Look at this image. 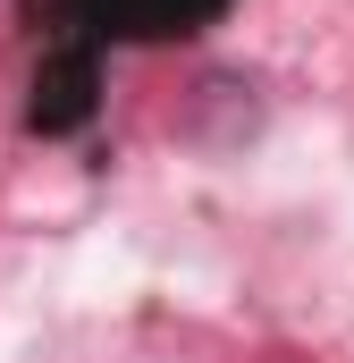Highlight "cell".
Returning <instances> with one entry per match:
<instances>
[{"label": "cell", "mask_w": 354, "mask_h": 363, "mask_svg": "<svg viewBox=\"0 0 354 363\" xmlns=\"http://www.w3.org/2000/svg\"><path fill=\"white\" fill-rule=\"evenodd\" d=\"M51 17V34L68 43H177V34H202L219 26L236 0H34Z\"/></svg>", "instance_id": "1"}, {"label": "cell", "mask_w": 354, "mask_h": 363, "mask_svg": "<svg viewBox=\"0 0 354 363\" xmlns=\"http://www.w3.org/2000/svg\"><path fill=\"white\" fill-rule=\"evenodd\" d=\"M93 110H101V51L51 34V51H42V68H34V101H25V118H34L42 135H76Z\"/></svg>", "instance_id": "2"}]
</instances>
